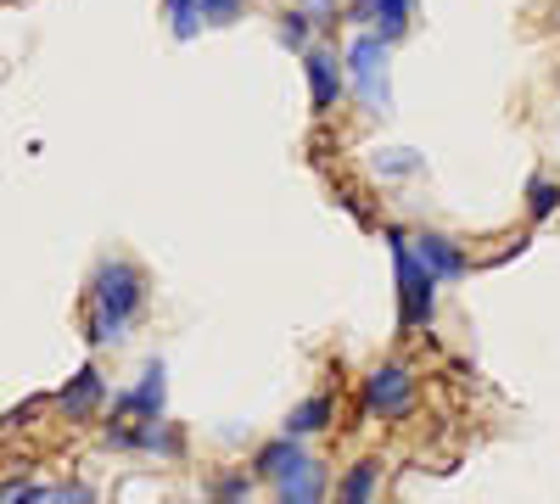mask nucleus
Masks as SVG:
<instances>
[{"instance_id": "nucleus-15", "label": "nucleus", "mask_w": 560, "mask_h": 504, "mask_svg": "<svg viewBox=\"0 0 560 504\" xmlns=\"http://www.w3.org/2000/svg\"><path fill=\"white\" fill-rule=\"evenodd\" d=\"M308 34H314V12H280V45L308 51Z\"/></svg>"}, {"instance_id": "nucleus-6", "label": "nucleus", "mask_w": 560, "mask_h": 504, "mask_svg": "<svg viewBox=\"0 0 560 504\" xmlns=\"http://www.w3.org/2000/svg\"><path fill=\"white\" fill-rule=\"evenodd\" d=\"M415 253H420V263H427L438 281H465V274H471V258H465V247H459L454 236H443V231H420V236H415Z\"/></svg>"}, {"instance_id": "nucleus-7", "label": "nucleus", "mask_w": 560, "mask_h": 504, "mask_svg": "<svg viewBox=\"0 0 560 504\" xmlns=\"http://www.w3.org/2000/svg\"><path fill=\"white\" fill-rule=\"evenodd\" d=\"M348 23H364V28H376L387 45H398L409 34V23H415V0H359Z\"/></svg>"}, {"instance_id": "nucleus-4", "label": "nucleus", "mask_w": 560, "mask_h": 504, "mask_svg": "<svg viewBox=\"0 0 560 504\" xmlns=\"http://www.w3.org/2000/svg\"><path fill=\"white\" fill-rule=\"evenodd\" d=\"M415 409V371L409 364H376L364 376V415H382V421H404Z\"/></svg>"}, {"instance_id": "nucleus-11", "label": "nucleus", "mask_w": 560, "mask_h": 504, "mask_svg": "<svg viewBox=\"0 0 560 504\" xmlns=\"http://www.w3.org/2000/svg\"><path fill=\"white\" fill-rule=\"evenodd\" d=\"M275 504H325V466L314 460V454L298 471H287L275 482Z\"/></svg>"}, {"instance_id": "nucleus-3", "label": "nucleus", "mask_w": 560, "mask_h": 504, "mask_svg": "<svg viewBox=\"0 0 560 504\" xmlns=\"http://www.w3.org/2000/svg\"><path fill=\"white\" fill-rule=\"evenodd\" d=\"M387 51L393 45L376 34V28H359L353 34V45H348V84L359 90V102L370 107V113H387L393 107V84H387Z\"/></svg>"}, {"instance_id": "nucleus-10", "label": "nucleus", "mask_w": 560, "mask_h": 504, "mask_svg": "<svg viewBox=\"0 0 560 504\" xmlns=\"http://www.w3.org/2000/svg\"><path fill=\"white\" fill-rule=\"evenodd\" d=\"M303 460H308L303 437H287V432H280L275 443H264V448L253 454V477H264V482H280L287 471H298Z\"/></svg>"}, {"instance_id": "nucleus-16", "label": "nucleus", "mask_w": 560, "mask_h": 504, "mask_svg": "<svg viewBox=\"0 0 560 504\" xmlns=\"http://www.w3.org/2000/svg\"><path fill=\"white\" fill-rule=\"evenodd\" d=\"M197 7H202V23H213V28H230L247 17V0H197Z\"/></svg>"}, {"instance_id": "nucleus-20", "label": "nucleus", "mask_w": 560, "mask_h": 504, "mask_svg": "<svg viewBox=\"0 0 560 504\" xmlns=\"http://www.w3.org/2000/svg\"><path fill=\"white\" fill-rule=\"evenodd\" d=\"M45 499H51V493H45V488H23V493H7V499H0V504H45Z\"/></svg>"}, {"instance_id": "nucleus-17", "label": "nucleus", "mask_w": 560, "mask_h": 504, "mask_svg": "<svg viewBox=\"0 0 560 504\" xmlns=\"http://www.w3.org/2000/svg\"><path fill=\"white\" fill-rule=\"evenodd\" d=\"M168 17H174V39H197V23H202L197 0H168Z\"/></svg>"}, {"instance_id": "nucleus-5", "label": "nucleus", "mask_w": 560, "mask_h": 504, "mask_svg": "<svg viewBox=\"0 0 560 504\" xmlns=\"http://www.w3.org/2000/svg\"><path fill=\"white\" fill-rule=\"evenodd\" d=\"M303 73H308V102L319 118H331L342 90H348V62H337V51H325V45H308L303 51Z\"/></svg>"}, {"instance_id": "nucleus-2", "label": "nucleus", "mask_w": 560, "mask_h": 504, "mask_svg": "<svg viewBox=\"0 0 560 504\" xmlns=\"http://www.w3.org/2000/svg\"><path fill=\"white\" fill-rule=\"evenodd\" d=\"M387 247H393V274H398V337H415V331H427L432 326V314H438V274L420 263L415 253V236L404 231H387Z\"/></svg>"}, {"instance_id": "nucleus-22", "label": "nucleus", "mask_w": 560, "mask_h": 504, "mask_svg": "<svg viewBox=\"0 0 560 504\" xmlns=\"http://www.w3.org/2000/svg\"><path fill=\"white\" fill-rule=\"evenodd\" d=\"M415 163H420V157H387V163H376V168H382V174H409Z\"/></svg>"}, {"instance_id": "nucleus-19", "label": "nucleus", "mask_w": 560, "mask_h": 504, "mask_svg": "<svg viewBox=\"0 0 560 504\" xmlns=\"http://www.w3.org/2000/svg\"><path fill=\"white\" fill-rule=\"evenodd\" d=\"M219 499H247V477H242V471H230V477L219 482Z\"/></svg>"}, {"instance_id": "nucleus-13", "label": "nucleus", "mask_w": 560, "mask_h": 504, "mask_svg": "<svg viewBox=\"0 0 560 504\" xmlns=\"http://www.w3.org/2000/svg\"><path fill=\"white\" fill-rule=\"evenodd\" d=\"M376 488H382V466L376 460H353L337 482V504H376Z\"/></svg>"}, {"instance_id": "nucleus-8", "label": "nucleus", "mask_w": 560, "mask_h": 504, "mask_svg": "<svg viewBox=\"0 0 560 504\" xmlns=\"http://www.w3.org/2000/svg\"><path fill=\"white\" fill-rule=\"evenodd\" d=\"M163 376H168L163 364H147V371H140V387L118 392V398H113V409H118V415H140V421L163 415V398H168V382H163Z\"/></svg>"}, {"instance_id": "nucleus-12", "label": "nucleus", "mask_w": 560, "mask_h": 504, "mask_svg": "<svg viewBox=\"0 0 560 504\" xmlns=\"http://www.w3.org/2000/svg\"><path fill=\"white\" fill-rule=\"evenodd\" d=\"M331 415H337V398L331 392H314V398H303L292 415H287V437H314V432L331 426Z\"/></svg>"}, {"instance_id": "nucleus-9", "label": "nucleus", "mask_w": 560, "mask_h": 504, "mask_svg": "<svg viewBox=\"0 0 560 504\" xmlns=\"http://www.w3.org/2000/svg\"><path fill=\"white\" fill-rule=\"evenodd\" d=\"M102 398H107V382H102L96 364H84V371H79V376L57 392V403H62V415H68V421H90Z\"/></svg>"}, {"instance_id": "nucleus-23", "label": "nucleus", "mask_w": 560, "mask_h": 504, "mask_svg": "<svg viewBox=\"0 0 560 504\" xmlns=\"http://www.w3.org/2000/svg\"><path fill=\"white\" fill-rule=\"evenodd\" d=\"M213 504H242V499H213Z\"/></svg>"}, {"instance_id": "nucleus-21", "label": "nucleus", "mask_w": 560, "mask_h": 504, "mask_svg": "<svg viewBox=\"0 0 560 504\" xmlns=\"http://www.w3.org/2000/svg\"><path fill=\"white\" fill-rule=\"evenodd\" d=\"M342 7V0H308V12H314V23L325 28V23H331V12Z\"/></svg>"}, {"instance_id": "nucleus-14", "label": "nucleus", "mask_w": 560, "mask_h": 504, "mask_svg": "<svg viewBox=\"0 0 560 504\" xmlns=\"http://www.w3.org/2000/svg\"><path fill=\"white\" fill-rule=\"evenodd\" d=\"M555 208H560V186H555L549 174H533L527 179V213H533V224L555 219Z\"/></svg>"}, {"instance_id": "nucleus-18", "label": "nucleus", "mask_w": 560, "mask_h": 504, "mask_svg": "<svg viewBox=\"0 0 560 504\" xmlns=\"http://www.w3.org/2000/svg\"><path fill=\"white\" fill-rule=\"evenodd\" d=\"M45 504H96V493H90L84 482H68V488H57V493L45 499Z\"/></svg>"}, {"instance_id": "nucleus-1", "label": "nucleus", "mask_w": 560, "mask_h": 504, "mask_svg": "<svg viewBox=\"0 0 560 504\" xmlns=\"http://www.w3.org/2000/svg\"><path fill=\"white\" fill-rule=\"evenodd\" d=\"M147 308V274H140L129 258H107L90 281V348H107L129 331V319Z\"/></svg>"}]
</instances>
